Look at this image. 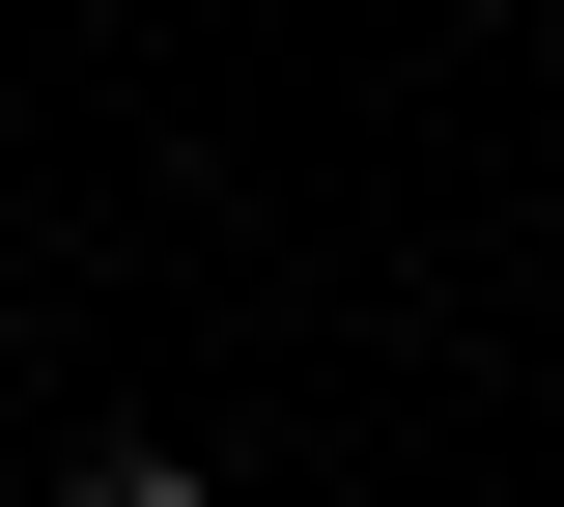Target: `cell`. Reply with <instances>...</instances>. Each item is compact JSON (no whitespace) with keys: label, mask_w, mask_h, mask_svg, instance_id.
Listing matches in <instances>:
<instances>
[{"label":"cell","mask_w":564,"mask_h":507,"mask_svg":"<svg viewBox=\"0 0 564 507\" xmlns=\"http://www.w3.org/2000/svg\"><path fill=\"white\" fill-rule=\"evenodd\" d=\"M57 507H198V451H85V480H57Z\"/></svg>","instance_id":"1"}]
</instances>
